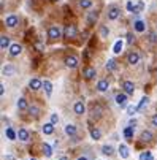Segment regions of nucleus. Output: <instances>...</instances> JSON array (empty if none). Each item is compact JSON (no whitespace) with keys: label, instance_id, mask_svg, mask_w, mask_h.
<instances>
[{"label":"nucleus","instance_id":"f03ea898","mask_svg":"<svg viewBox=\"0 0 157 160\" xmlns=\"http://www.w3.org/2000/svg\"><path fill=\"white\" fill-rule=\"evenodd\" d=\"M76 33H78L76 25H73V24L67 25V27H65V30H63V35H65V38H75V37H76Z\"/></svg>","mask_w":157,"mask_h":160},{"label":"nucleus","instance_id":"9d476101","mask_svg":"<svg viewBox=\"0 0 157 160\" xmlns=\"http://www.w3.org/2000/svg\"><path fill=\"white\" fill-rule=\"evenodd\" d=\"M125 102H127V94H118L116 95V103L121 108L125 106Z\"/></svg>","mask_w":157,"mask_h":160},{"label":"nucleus","instance_id":"7c9ffc66","mask_svg":"<svg viewBox=\"0 0 157 160\" xmlns=\"http://www.w3.org/2000/svg\"><path fill=\"white\" fill-rule=\"evenodd\" d=\"M80 6H81V8H90V6H92V0H80Z\"/></svg>","mask_w":157,"mask_h":160},{"label":"nucleus","instance_id":"393cba45","mask_svg":"<svg viewBox=\"0 0 157 160\" xmlns=\"http://www.w3.org/2000/svg\"><path fill=\"white\" fill-rule=\"evenodd\" d=\"M5 135L8 136V140H16V138H18V133H14V130H13V128H6Z\"/></svg>","mask_w":157,"mask_h":160},{"label":"nucleus","instance_id":"bb28decb","mask_svg":"<svg viewBox=\"0 0 157 160\" xmlns=\"http://www.w3.org/2000/svg\"><path fill=\"white\" fill-rule=\"evenodd\" d=\"M43 152H45V155L46 157H51L53 155V149H51V146H49V144H43Z\"/></svg>","mask_w":157,"mask_h":160},{"label":"nucleus","instance_id":"9b49d317","mask_svg":"<svg viewBox=\"0 0 157 160\" xmlns=\"http://www.w3.org/2000/svg\"><path fill=\"white\" fill-rule=\"evenodd\" d=\"M108 86H110L108 79H100L98 84H97V90H100V92H105V90H108Z\"/></svg>","mask_w":157,"mask_h":160},{"label":"nucleus","instance_id":"b1692460","mask_svg":"<svg viewBox=\"0 0 157 160\" xmlns=\"http://www.w3.org/2000/svg\"><path fill=\"white\" fill-rule=\"evenodd\" d=\"M151 140H152V133L148 132V130H145L141 133V141H151Z\"/></svg>","mask_w":157,"mask_h":160},{"label":"nucleus","instance_id":"aec40b11","mask_svg":"<svg viewBox=\"0 0 157 160\" xmlns=\"http://www.w3.org/2000/svg\"><path fill=\"white\" fill-rule=\"evenodd\" d=\"M118 68V65H116V60L114 59H110L108 62H106V70L108 72H114Z\"/></svg>","mask_w":157,"mask_h":160},{"label":"nucleus","instance_id":"0eeeda50","mask_svg":"<svg viewBox=\"0 0 157 160\" xmlns=\"http://www.w3.org/2000/svg\"><path fill=\"white\" fill-rule=\"evenodd\" d=\"M65 65L68 68H76L78 67V59L75 57V55H68V57L65 59Z\"/></svg>","mask_w":157,"mask_h":160},{"label":"nucleus","instance_id":"1a4fd4ad","mask_svg":"<svg viewBox=\"0 0 157 160\" xmlns=\"http://www.w3.org/2000/svg\"><path fill=\"white\" fill-rule=\"evenodd\" d=\"M138 60H140V55L137 54V52H130L127 55V62L130 65H135V64H138Z\"/></svg>","mask_w":157,"mask_h":160},{"label":"nucleus","instance_id":"58836bf2","mask_svg":"<svg viewBox=\"0 0 157 160\" xmlns=\"http://www.w3.org/2000/svg\"><path fill=\"white\" fill-rule=\"evenodd\" d=\"M135 111H137V108H133V106H128V108H127V113L130 114V116L135 114Z\"/></svg>","mask_w":157,"mask_h":160},{"label":"nucleus","instance_id":"a878e982","mask_svg":"<svg viewBox=\"0 0 157 160\" xmlns=\"http://www.w3.org/2000/svg\"><path fill=\"white\" fill-rule=\"evenodd\" d=\"M121 51H122V41H116V43H114V48H113V52L114 54H119Z\"/></svg>","mask_w":157,"mask_h":160},{"label":"nucleus","instance_id":"4be33fe9","mask_svg":"<svg viewBox=\"0 0 157 160\" xmlns=\"http://www.w3.org/2000/svg\"><path fill=\"white\" fill-rule=\"evenodd\" d=\"M90 136H92V140H100V136H102V132H100L98 128H92L90 130Z\"/></svg>","mask_w":157,"mask_h":160},{"label":"nucleus","instance_id":"f3484780","mask_svg":"<svg viewBox=\"0 0 157 160\" xmlns=\"http://www.w3.org/2000/svg\"><path fill=\"white\" fill-rule=\"evenodd\" d=\"M119 154H121V157H122V158H128V155H130V154H128V148H127L125 144H121L119 146Z\"/></svg>","mask_w":157,"mask_h":160},{"label":"nucleus","instance_id":"473e14b6","mask_svg":"<svg viewBox=\"0 0 157 160\" xmlns=\"http://www.w3.org/2000/svg\"><path fill=\"white\" fill-rule=\"evenodd\" d=\"M95 21H97V13H94V11H92V13H89V18H87V22H89V24H94V22H95Z\"/></svg>","mask_w":157,"mask_h":160},{"label":"nucleus","instance_id":"c03bdc74","mask_svg":"<svg viewBox=\"0 0 157 160\" xmlns=\"http://www.w3.org/2000/svg\"><path fill=\"white\" fill-rule=\"evenodd\" d=\"M0 94H2V95L5 94V86H3V84H2V86H0Z\"/></svg>","mask_w":157,"mask_h":160},{"label":"nucleus","instance_id":"a19ab883","mask_svg":"<svg viewBox=\"0 0 157 160\" xmlns=\"http://www.w3.org/2000/svg\"><path fill=\"white\" fill-rule=\"evenodd\" d=\"M151 122H152V125H154V127H157V114H154V116H152Z\"/></svg>","mask_w":157,"mask_h":160},{"label":"nucleus","instance_id":"412c9836","mask_svg":"<svg viewBox=\"0 0 157 160\" xmlns=\"http://www.w3.org/2000/svg\"><path fill=\"white\" fill-rule=\"evenodd\" d=\"M43 87H45V90H46L48 97L53 94V84H51V82H49L48 79H45V81H43Z\"/></svg>","mask_w":157,"mask_h":160},{"label":"nucleus","instance_id":"a211bd4d","mask_svg":"<svg viewBox=\"0 0 157 160\" xmlns=\"http://www.w3.org/2000/svg\"><path fill=\"white\" fill-rule=\"evenodd\" d=\"M14 72H16V68H14V67H11V65H6V67H3V70H2V73H3L5 76H11V75H14Z\"/></svg>","mask_w":157,"mask_h":160},{"label":"nucleus","instance_id":"37998d69","mask_svg":"<svg viewBox=\"0 0 157 160\" xmlns=\"http://www.w3.org/2000/svg\"><path fill=\"white\" fill-rule=\"evenodd\" d=\"M127 38H128V43H132V41H133V35H132V33H128Z\"/></svg>","mask_w":157,"mask_h":160},{"label":"nucleus","instance_id":"4c0bfd02","mask_svg":"<svg viewBox=\"0 0 157 160\" xmlns=\"http://www.w3.org/2000/svg\"><path fill=\"white\" fill-rule=\"evenodd\" d=\"M51 122H53V124L59 122V117H57V114H51Z\"/></svg>","mask_w":157,"mask_h":160},{"label":"nucleus","instance_id":"cd10ccee","mask_svg":"<svg viewBox=\"0 0 157 160\" xmlns=\"http://www.w3.org/2000/svg\"><path fill=\"white\" fill-rule=\"evenodd\" d=\"M124 136L127 138V140H130V138L133 136V127H125L124 128Z\"/></svg>","mask_w":157,"mask_h":160},{"label":"nucleus","instance_id":"8fccbe9b","mask_svg":"<svg viewBox=\"0 0 157 160\" xmlns=\"http://www.w3.org/2000/svg\"><path fill=\"white\" fill-rule=\"evenodd\" d=\"M30 160H35V158H30Z\"/></svg>","mask_w":157,"mask_h":160},{"label":"nucleus","instance_id":"5701e85b","mask_svg":"<svg viewBox=\"0 0 157 160\" xmlns=\"http://www.w3.org/2000/svg\"><path fill=\"white\" fill-rule=\"evenodd\" d=\"M133 27H135V30L137 32H145V22H143V21H137V22L133 24Z\"/></svg>","mask_w":157,"mask_h":160},{"label":"nucleus","instance_id":"f704fd0d","mask_svg":"<svg viewBox=\"0 0 157 160\" xmlns=\"http://www.w3.org/2000/svg\"><path fill=\"white\" fill-rule=\"evenodd\" d=\"M29 113H30V114H33V116H37V114L40 113V109H38L37 106H30V108H29Z\"/></svg>","mask_w":157,"mask_h":160},{"label":"nucleus","instance_id":"a18cd8bd","mask_svg":"<svg viewBox=\"0 0 157 160\" xmlns=\"http://www.w3.org/2000/svg\"><path fill=\"white\" fill-rule=\"evenodd\" d=\"M6 160H14V158H13V157L10 155V157H6Z\"/></svg>","mask_w":157,"mask_h":160},{"label":"nucleus","instance_id":"ddd939ff","mask_svg":"<svg viewBox=\"0 0 157 160\" xmlns=\"http://www.w3.org/2000/svg\"><path fill=\"white\" fill-rule=\"evenodd\" d=\"M43 133H45V135H53L54 133V124L49 122V124L43 125Z\"/></svg>","mask_w":157,"mask_h":160},{"label":"nucleus","instance_id":"7ed1b4c3","mask_svg":"<svg viewBox=\"0 0 157 160\" xmlns=\"http://www.w3.org/2000/svg\"><path fill=\"white\" fill-rule=\"evenodd\" d=\"M122 89H124V92L127 95H132L135 92V86H133V82L132 81H124L122 82Z\"/></svg>","mask_w":157,"mask_h":160},{"label":"nucleus","instance_id":"e433bc0d","mask_svg":"<svg viewBox=\"0 0 157 160\" xmlns=\"http://www.w3.org/2000/svg\"><path fill=\"white\" fill-rule=\"evenodd\" d=\"M149 41H151V43H157V37H155V33H149Z\"/></svg>","mask_w":157,"mask_h":160},{"label":"nucleus","instance_id":"49530a36","mask_svg":"<svg viewBox=\"0 0 157 160\" xmlns=\"http://www.w3.org/2000/svg\"><path fill=\"white\" fill-rule=\"evenodd\" d=\"M78 160H87V158H86V157H80V158H78Z\"/></svg>","mask_w":157,"mask_h":160},{"label":"nucleus","instance_id":"c9c22d12","mask_svg":"<svg viewBox=\"0 0 157 160\" xmlns=\"http://www.w3.org/2000/svg\"><path fill=\"white\" fill-rule=\"evenodd\" d=\"M100 113H102V108H100V106H97V108H94V109H92V114H94V116H100Z\"/></svg>","mask_w":157,"mask_h":160},{"label":"nucleus","instance_id":"f257e3e1","mask_svg":"<svg viewBox=\"0 0 157 160\" xmlns=\"http://www.w3.org/2000/svg\"><path fill=\"white\" fill-rule=\"evenodd\" d=\"M48 37L51 38V40H57V38H60V29L57 25H51L48 29Z\"/></svg>","mask_w":157,"mask_h":160},{"label":"nucleus","instance_id":"6e6552de","mask_svg":"<svg viewBox=\"0 0 157 160\" xmlns=\"http://www.w3.org/2000/svg\"><path fill=\"white\" fill-rule=\"evenodd\" d=\"M83 76L86 79H92L95 76V68H92V67H86L84 68V72H83Z\"/></svg>","mask_w":157,"mask_h":160},{"label":"nucleus","instance_id":"dca6fc26","mask_svg":"<svg viewBox=\"0 0 157 160\" xmlns=\"http://www.w3.org/2000/svg\"><path fill=\"white\" fill-rule=\"evenodd\" d=\"M18 138H19L21 141H27L29 140V132L26 128H19L18 130Z\"/></svg>","mask_w":157,"mask_h":160},{"label":"nucleus","instance_id":"09e8293b","mask_svg":"<svg viewBox=\"0 0 157 160\" xmlns=\"http://www.w3.org/2000/svg\"><path fill=\"white\" fill-rule=\"evenodd\" d=\"M60 160H67V158H65V157H62V158H60Z\"/></svg>","mask_w":157,"mask_h":160},{"label":"nucleus","instance_id":"c756f323","mask_svg":"<svg viewBox=\"0 0 157 160\" xmlns=\"http://www.w3.org/2000/svg\"><path fill=\"white\" fill-rule=\"evenodd\" d=\"M18 108H19L21 111L27 109V102H26V98H19V100H18Z\"/></svg>","mask_w":157,"mask_h":160},{"label":"nucleus","instance_id":"de8ad7c7","mask_svg":"<svg viewBox=\"0 0 157 160\" xmlns=\"http://www.w3.org/2000/svg\"><path fill=\"white\" fill-rule=\"evenodd\" d=\"M148 160H154V157H152V155H151V157H149V158H148Z\"/></svg>","mask_w":157,"mask_h":160},{"label":"nucleus","instance_id":"423d86ee","mask_svg":"<svg viewBox=\"0 0 157 160\" xmlns=\"http://www.w3.org/2000/svg\"><path fill=\"white\" fill-rule=\"evenodd\" d=\"M18 22H19V18L14 16V15H11V16H8V18L5 19V24L8 25V27H16Z\"/></svg>","mask_w":157,"mask_h":160},{"label":"nucleus","instance_id":"6ab92c4d","mask_svg":"<svg viewBox=\"0 0 157 160\" xmlns=\"http://www.w3.org/2000/svg\"><path fill=\"white\" fill-rule=\"evenodd\" d=\"M65 133L68 135V136H75V133H76V127L73 124H68L67 127H65Z\"/></svg>","mask_w":157,"mask_h":160},{"label":"nucleus","instance_id":"2f4dec72","mask_svg":"<svg viewBox=\"0 0 157 160\" xmlns=\"http://www.w3.org/2000/svg\"><path fill=\"white\" fill-rule=\"evenodd\" d=\"M148 102H149V98H148V97H143V98H141V102H140V105L137 106V109H143V108H145V106L148 105Z\"/></svg>","mask_w":157,"mask_h":160},{"label":"nucleus","instance_id":"ea45409f","mask_svg":"<svg viewBox=\"0 0 157 160\" xmlns=\"http://www.w3.org/2000/svg\"><path fill=\"white\" fill-rule=\"evenodd\" d=\"M133 8H135L133 3H132V2H127V10H128V11H133Z\"/></svg>","mask_w":157,"mask_h":160},{"label":"nucleus","instance_id":"20e7f679","mask_svg":"<svg viewBox=\"0 0 157 160\" xmlns=\"http://www.w3.org/2000/svg\"><path fill=\"white\" fill-rule=\"evenodd\" d=\"M29 87H30L32 90H38L43 87V81H40L38 78H32L30 81H29Z\"/></svg>","mask_w":157,"mask_h":160},{"label":"nucleus","instance_id":"c85d7f7f","mask_svg":"<svg viewBox=\"0 0 157 160\" xmlns=\"http://www.w3.org/2000/svg\"><path fill=\"white\" fill-rule=\"evenodd\" d=\"M113 146H103L102 148V154H105V155H111L113 154Z\"/></svg>","mask_w":157,"mask_h":160},{"label":"nucleus","instance_id":"2eb2a0df","mask_svg":"<svg viewBox=\"0 0 157 160\" xmlns=\"http://www.w3.org/2000/svg\"><path fill=\"white\" fill-rule=\"evenodd\" d=\"M8 46H10V38L6 35H2L0 37V48H2V51H5Z\"/></svg>","mask_w":157,"mask_h":160},{"label":"nucleus","instance_id":"39448f33","mask_svg":"<svg viewBox=\"0 0 157 160\" xmlns=\"http://www.w3.org/2000/svg\"><path fill=\"white\" fill-rule=\"evenodd\" d=\"M121 16V10L118 8V6H111V8L108 10V19L114 21V19H118Z\"/></svg>","mask_w":157,"mask_h":160},{"label":"nucleus","instance_id":"f8f14e48","mask_svg":"<svg viewBox=\"0 0 157 160\" xmlns=\"http://www.w3.org/2000/svg\"><path fill=\"white\" fill-rule=\"evenodd\" d=\"M21 51H22V48H21V45H18V43H14V45L10 46V54L11 55H19Z\"/></svg>","mask_w":157,"mask_h":160},{"label":"nucleus","instance_id":"72a5a7b5","mask_svg":"<svg viewBox=\"0 0 157 160\" xmlns=\"http://www.w3.org/2000/svg\"><path fill=\"white\" fill-rule=\"evenodd\" d=\"M152 154H151V152H149V151H146V152H143V154L140 155V160H148L149 157H151Z\"/></svg>","mask_w":157,"mask_h":160},{"label":"nucleus","instance_id":"4468645a","mask_svg":"<svg viewBox=\"0 0 157 160\" xmlns=\"http://www.w3.org/2000/svg\"><path fill=\"white\" fill-rule=\"evenodd\" d=\"M73 109H75V113H76V114H84V111H86L84 103H83V102H76V103H75V106H73Z\"/></svg>","mask_w":157,"mask_h":160},{"label":"nucleus","instance_id":"79ce46f5","mask_svg":"<svg viewBox=\"0 0 157 160\" xmlns=\"http://www.w3.org/2000/svg\"><path fill=\"white\" fill-rule=\"evenodd\" d=\"M102 35H103V37L108 35V29H106V27H102Z\"/></svg>","mask_w":157,"mask_h":160}]
</instances>
